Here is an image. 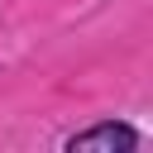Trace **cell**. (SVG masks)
<instances>
[{
  "mask_svg": "<svg viewBox=\"0 0 153 153\" xmlns=\"http://www.w3.org/2000/svg\"><path fill=\"white\" fill-rule=\"evenodd\" d=\"M134 148H139V134L129 124H115V120L91 124V129L67 139V153H134Z\"/></svg>",
  "mask_w": 153,
  "mask_h": 153,
  "instance_id": "6da1fadb",
  "label": "cell"
}]
</instances>
